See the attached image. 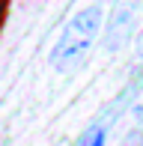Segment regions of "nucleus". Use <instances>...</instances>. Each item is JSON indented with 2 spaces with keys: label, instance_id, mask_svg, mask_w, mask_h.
Listing matches in <instances>:
<instances>
[{
  "label": "nucleus",
  "instance_id": "1",
  "mask_svg": "<svg viewBox=\"0 0 143 146\" xmlns=\"http://www.w3.org/2000/svg\"><path fill=\"white\" fill-rule=\"evenodd\" d=\"M101 15H105L101 6L93 3V6H87V9H81V12L69 21V27L63 30L60 42H57L54 54H51L54 69L69 72V69H75V66L81 63L89 51H93L95 36H99V30H101Z\"/></svg>",
  "mask_w": 143,
  "mask_h": 146
},
{
  "label": "nucleus",
  "instance_id": "2",
  "mask_svg": "<svg viewBox=\"0 0 143 146\" xmlns=\"http://www.w3.org/2000/svg\"><path fill=\"white\" fill-rule=\"evenodd\" d=\"M131 27H134V6L116 9L113 21H110V30H107V48H119V45L128 39V30Z\"/></svg>",
  "mask_w": 143,
  "mask_h": 146
},
{
  "label": "nucleus",
  "instance_id": "3",
  "mask_svg": "<svg viewBox=\"0 0 143 146\" xmlns=\"http://www.w3.org/2000/svg\"><path fill=\"white\" fill-rule=\"evenodd\" d=\"M77 146H105V128H89L87 134L81 137V140H77Z\"/></svg>",
  "mask_w": 143,
  "mask_h": 146
},
{
  "label": "nucleus",
  "instance_id": "4",
  "mask_svg": "<svg viewBox=\"0 0 143 146\" xmlns=\"http://www.w3.org/2000/svg\"><path fill=\"white\" fill-rule=\"evenodd\" d=\"M9 3H12V0H0V33H3V24H6V15H9Z\"/></svg>",
  "mask_w": 143,
  "mask_h": 146
},
{
  "label": "nucleus",
  "instance_id": "5",
  "mask_svg": "<svg viewBox=\"0 0 143 146\" xmlns=\"http://www.w3.org/2000/svg\"><path fill=\"white\" fill-rule=\"evenodd\" d=\"M125 146H143V134H131L125 140Z\"/></svg>",
  "mask_w": 143,
  "mask_h": 146
},
{
  "label": "nucleus",
  "instance_id": "6",
  "mask_svg": "<svg viewBox=\"0 0 143 146\" xmlns=\"http://www.w3.org/2000/svg\"><path fill=\"white\" fill-rule=\"evenodd\" d=\"M137 54L143 57V30H140V42H137Z\"/></svg>",
  "mask_w": 143,
  "mask_h": 146
}]
</instances>
